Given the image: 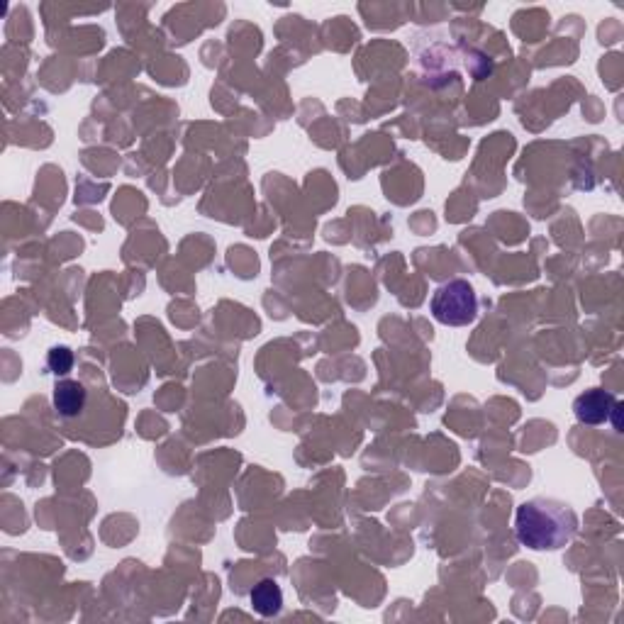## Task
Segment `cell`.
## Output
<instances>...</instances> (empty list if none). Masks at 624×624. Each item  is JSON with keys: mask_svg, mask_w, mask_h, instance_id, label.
<instances>
[{"mask_svg": "<svg viewBox=\"0 0 624 624\" xmlns=\"http://www.w3.org/2000/svg\"><path fill=\"white\" fill-rule=\"evenodd\" d=\"M515 532L522 546L534 551H556L576 537L578 515L571 505L554 498H534L517 507Z\"/></svg>", "mask_w": 624, "mask_h": 624, "instance_id": "1", "label": "cell"}, {"mask_svg": "<svg viewBox=\"0 0 624 624\" xmlns=\"http://www.w3.org/2000/svg\"><path fill=\"white\" fill-rule=\"evenodd\" d=\"M434 320L447 327H466L478 317V295L468 281L444 283L432 295Z\"/></svg>", "mask_w": 624, "mask_h": 624, "instance_id": "2", "label": "cell"}, {"mask_svg": "<svg viewBox=\"0 0 624 624\" xmlns=\"http://www.w3.org/2000/svg\"><path fill=\"white\" fill-rule=\"evenodd\" d=\"M620 412H622L620 398L607 393L603 388H590L573 400V415H576L578 422H583V425H605V422H612L615 432H622Z\"/></svg>", "mask_w": 624, "mask_h": 624, "instance_id": "3", "label": "cell"}, {"mask_svg": "<svg viewBox=\"0 0 624 624\" xmlns=\"http://www.w3.org/2000/svg\"><path fill=\"white\" fill-rule=\"evenodd\" d=\"M86 408V388L78 381H59L54 386V410L61 417H78Z\"/></svg>", "mask_w": 624, "mask_h": 624, "instance_id": "4", "label": "cell"}, {"mask_svg": "<svg viewBox=\"0 0 624 624\" xmlns=\"http://www.w3.org/2000/svg\"><path fill=\"white\" fill-rule=\"evenodd\" d=\"M249 598H252L254 612H259L261 617L278 615L283 607V590L273 578H264V581L256 583Z\"/></svg>", "mask_w": 624, "mask_h": 624, "instance_id": "5", "label": "cell"}, {"mask_svg": "<svg viewBox=\"0 0 624 624\" xmlns=\"http://www.w3.org/2000/svg\"><path fill=\"white\" fill-rule=\"evenodd\" d=\"M47 366H49V371L57 373V376H64V373H69L71 369H74V351H71L69 347L49 349Z\"/></svg>", "mask_w": 624, "mask_h": 624, "instance_id": "6", "label": "cell"}]
</instances>
